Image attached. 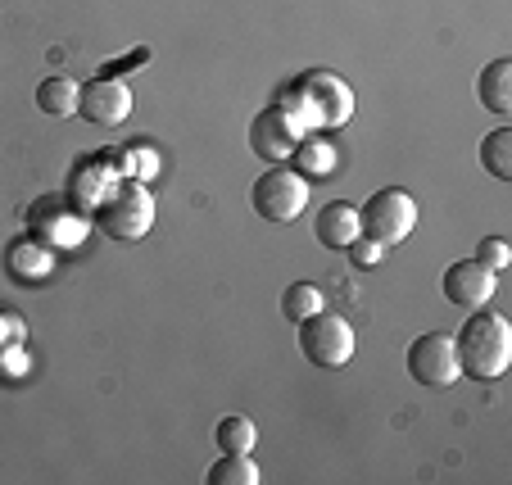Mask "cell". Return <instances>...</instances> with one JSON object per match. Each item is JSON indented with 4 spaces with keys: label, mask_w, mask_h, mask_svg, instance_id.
<instances>
[{
    "label": "cell",
    "mask_w": 512,
    "mask_h": 485,
    "mask_svg": "<svg viewBox=\"0 0 512 485\" xmlns=\"http://www.w3.org/2000/svg\"><path fill=\"white\" fill-rule=\"evenodd\" d=\"M454 350H458V368L476 381H499L512 363V327L503 313L472 309V318L463 322V331L454 336Z\"/></svg>",
    "instance_id": "6da1fadb"
},
{
    "label": "cell",
    "mask_w": 512,
    "mask_h": 485,
    "mask_svg": "<svg viewBox=\"0 0 512 485\" xmlns=\"http://www.w3.org/2000/svg\"><path fill=\"white\" fill-rule=\"evenodd\" d=\"M281 105L300 118V127H340V123H349V114H354V91H349L336 73L313 68V73L290 82Z\"/></svg>",
    "instance_id": "7a4b0ae2"
},
{
    "label": "cell",
    "mask_w": 512,
    "mask_h": 485,
    "mask_svg": "<svg viewBox=\"0 0 512 485\" xmlns=\"http://www.w3.org/2000/svg\"><path fill=\"white\" fill-rule=\"evenodd\" d=\"M96 218L114 241H141L155 227V195L145 191V182L123 177L105 191V200L96 204Z\"/></svg>",
    "instance_id": "3957f363"
},
{
    "label": "cell",
    "mask_w": 512,
    "mask_h": 485,
    "mask_svg": "<svg viewBox=\"0 0 512 485\" xmlns=\"http://www.w3.org/2000/svg\"><path fill=\"white\" fill-rule=\"evenodd\" d=\"M309 186L313 182L309 177H300L295 168L272 164L250 191L254 214L268 218V223H295V218L304 214V204H309Z\"/></svg>",
    "instance_id": "277c9868"
},
{
    "label": "cell",
    "mask_w": 512,
    "mask_h": 485,
    "mask_svg": "<svg viewBox=\"0 0 512 485\" xmlns=\"http://www.w3.org/2000/svg\"><path fill=\"white\" fill-rule=\"evenodd\" d=\"M300 354L313 368H345L354 359V327L340 313H313L300 322Z\"/></svg>",
    "instance_id": "5b68a950"
},
{
    "label": "cell",
    "mask_w": 512,
    "mask_h": 485,
    "mask_svg": "<svg viewBox=\"0 0 512 485\" xmlns=\"http://www.w3.org/2000/svg\"><path fill=\"white\" fill-rule=\"evenodd\" d=\"M358 223H363V236H372V241H381L390 250V245H399L417 227V204L408 191L386 186V191L368 195V204L358 209Z\"/></svg>",
    "instance_id": "8992f818"
},
{
    "label": "cell",
    "mask_w": 512,
    "mask_h": 485,
    "mask_svg": "<svg viewBox=\"0 0 512 485\" xmlns=\"http://www.w3.org/2000/svg\"><path fill=\"white\" fill-rule=\"evenodd\" d=\"M408 377H413L417 386H426V390L454 386V381L463 377L454 336H445V331H426V336H417L413 345H408Z\"/></svg>",
    "instance_id": "52a82bcc"
},
{
    "label": "cell",
    "mask_w": 512,
    "mask_h": 485,
    "mask_svg": "<svg viewBox=\"0 0 512 485\" xmlns=\"http://www.w3.org/2000/svg\"><path fill=\"white\" fill-rule=\"evenodd\" d=\"M300 118L290 114L286 105H268L259 118L250 123V150L259 159H268V164H290V155H295V146H300Z\"/></svg>",
    "instance_id": "ba28073f"
},
{
    "label": "cell",
    "mask_w": 512,
    "mask_h": 485,
    "mask_svg": "<svg viewBox=\"0 0 512 485\" xmlns=\"http://www.w3.org/2000/svg\"><path fill=\"white\" fill-rule=\"evenodd\" d=\"M78 114L96 127H118L127 123L132 114V87L123 78H91L82 82V96H78Z\"/></svg>",
    "instance_id": "9c48e42d"
},
{
    "label": "cell",
    "mask_w": 512,
    "mask_h": 485,
    "mask_svg": "<svg viewBox=\"0 0 512 485\" xmlns=\"http://www.w3.org/2000/svg\"><path fill=\"white\" fill-rule=\"evenodd\" d=\"M494 286H499V272L485 268L481 259H458V263H449L445 277H440L445 300L458 304V309H481V304H490Z\"/></svg>",
    "instance_id": "30bf717a"
},
{
    "label": "cell",
    "mask_w": 512,
    "mask_h": 485,
    "mask_svg": "<svg viewBox=\"0 0 512 485\" xmlns=\"http://www.w3.org/2000/svg\"><path fill=\"white\" fill-rule=\"evenodd\" d=\"M318 241L327 250H349V245L363 236V223H358V204L349 200H331L327 209H318V223H313Z\"/></svg>",
    "instance_id": "8fae6325"
},
{
    "label": "cell",
    "mask_w": 512,
    "mask_h": 485,
    "mask_svg": "<svg viewBox=\"0 0 512 485\" xmlns=\"http://www.w3.org/2000/svg\"><path fill=\"white\" fill-rule=\"evenodd\" d=\"M476 100H481L490 114H508L512 109V59L485 64V73L476 78Z\"/></svg>",
    "instance_id": "7c38bea8"
},
{
    "label": "cell",
    "mask_w": 512,
    "mask_h": 485,
    "mask_svg": "<svg viewBox=\"0 0 512 485\" xmlns=\"http://www.w3.org/2000/svg\"><path fill=\"white\" fill-rule=\"evenodd\" d=\"M290 168H295V173L300 177H327L331 168H336V150H331V141L327 136H300V146H295V155H290Z\"/></svg>",
    "instance_id": "4fadbf2b"
},
{
    "label": "cell",
    "mask_w": 512,
    "mask_h": 485,
    "mask_svg": "<svg viewBox=\"0 0 512 485\" xmlns=\"http://www.w3.org/2000/svg\"><path fill=\"white\" fill-rule=\"evenodd\" d=\"M78 96H82V87L73 78H64V73H55V78H46L37 87V105L50 118H73L78 114Z\"/></svg>",
    "instance_id": "5bb4252c"
},
{
    "label": "cell",
    "mask_w": 512,
    "mask_h": 485,
    "mask_svg": "<svg viewBox=\"0 0 512 485\" xmlns=\"http://www.w3.org/2000/svg\"><path fill=\"white\" fill-rule=\"evenodd\" d=\"M327 309V300H322V291L313 282H290L286 291H281V313H286L295 327H300L304 318H313V313Z\"/></svg>",
    "instance_id": "9a60e30c"
},
{
    "label": "cell",
    "mask_w": 512,
    "mask_h": 485,
    "mask_svg": "<svg viewBox=\"0 0 512 485\" xmlns=\"http://www.w3.org/2000/svg\"><path fill=\"white\" fill-rule=\"evenodd\" d=\"M213 440H218L223 454H250V449L259 445V427H254L250 418H223L213 427Z\"/></svg>",
    "instance_id": "2e32d148"
},
{
    "label": "cell",
    "mask_w": 512,
    "mask_h": 485,
    "mask_svg": "<svg viewBox=\"0 0 512 485\" xmlns=\"http://www.w3.org/2000/svg\"><path fill=\"white\" fill-rule=\"evenodd\" d=\"M209 485H259V467L250 463V454H223L204 476Z\"/></svg>",
    "instance_id": "e0dca14e"
},
{
    "label": "cell",
    "mask_w": 512,
    "mask_h": 485,
    "mask_svg": "<svg viewBox=\"0 0 512 485\" xmlns=\"http://www.w3.org/2000/svg\"><path fill=\"white\" fill-rule=\"evenodd\" d=\"M481 164H485V173L499 177V182H508V177H512V132H508V127H499V132L485 136Z\"/></svg>",
    "instance_id": "ac0fdd59"
},
{
    "label": "cell",
    "mask_w": 512,
    "mask_h": 485,
    "mask_svg": "<svg viewBox=\"0 0 512 485\" xmlns=\"http://www.w3.org/2000/svg\"><path fill=\"white\" fill-rule=\"evenodd\" d=\"M349 259H354L358 268H377V263L386 259V245L372 241V236H358V241L349 245Z\"/></svg>",
    "instance_id": "d6986e66"
},
{
    "label": "cell",
    "mask_w": 512,
    "mask_h": 485,
    "mask_svg": "<svg viewBox=\"0 0 512 485\" xmlns=\"http://www.w3.org/2000/svg\"><path fill=\"white\" fill-rule=\"evenodd\" d=\"M476 259H481L485 268L503 272V268H508V259H512V250H508V241H499V236H490V241H481V250H476Z\"/></svg>",
    "instance_id": "ffe728a7"
}]
</instances>
